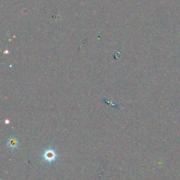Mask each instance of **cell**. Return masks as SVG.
Instances as JSON below:
<instances>
[{"label": "cell", "instance_id": "1", "mask_svg": "<svg viewBox=\"0 0 180 180\" xmlns=\"http://www.w3.org/2000/svg\"><path fill=\"white\" fill-rule=\"evenodd\" d=\"M57 153L56 151L52 148H47L42 153V158L47 163L54 162L56 159Z\"/></svg>", "mask_w": 180, "mask_h": 180}, {"label": "cell", "instance_id": "2", "mask_svg": "<svg viewBox=\"0 0 180 180\" xmlns=\"http://www.w3.org/2000/svg\"><path fill=\"white\" fill-rule=\"evenodd\" d=\"M18 141L16 137H13V136H11L7 141L6 145L9 148L11 149H16L18 147Z\"/></svg>", "mask_w": 180, "mask_h": 180}]
</instances>
